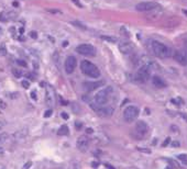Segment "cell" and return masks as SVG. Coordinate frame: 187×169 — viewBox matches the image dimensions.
<instances>
[{
  "instance_id": "1",
  "label": "cell",
  "mask_w": 187,
  "mask_h": 169,
  "mask_svg": "<svg viewBox=\"0 0 187 169\" xmlns=\"http://www.w3.org/2000/svg\"><path fill=\"white\" fill-rule=\"evenodd\" d=\"M149 48L156 57L167 58L168 56H171V50L159 41H150Z\"/></svg>"
},
{
  "instance_id": "2",
  "label": "cell",
  "mask_w": 187,
  "mask_h": 169,
  "mask_svg": "<svg viewBox=\"0 0 187 169\" xmlns=\"http://www.w3.org/2000/svg\"><path fill=\"white\" fill-rule=\"evenodd\" d=\"M81 70L83 71L84 75H86L87 77L90 78H99L101 75L100 70L95 64H93L89 61H83L81 63Z\"/></svg>"
},
{
  "instance_id": "3",
  "label": "cell",
  "mask_w": 187,
  "mask_h": 169,
  "mask_svg": "<svg viewBox=\"0 0 187 169\" xmlns=\"http://www.w3.org/2000/svg\"><path fill=\"white\" fill-rule=\"evenodd\" d=\"M149 132V125L143 121H138L133 131V136L137 139H142Z\"/></svg>"
},
{
  "instance_id": "4",
  "label": "cell",
  "mask_w": 187,
  "mask_h": 169,
  "mask_svg": "<svg viewBox=\"0 0 187 169\" xmlns=\"http://www.w3.org/2000/svg\"><path fill=\"white\" fill-rule=\"evenodd\" d=\"M150 76H151V65L150 64H145L142 67H140L139 70L137 71L135 79L139 82H145V81L149 80Z\"/></svg>"
},
{
  "instance_id": "5",
  "label": "cell",
  "mask_w": 187,
  "mask_h": 169,
  "mask_svg": "<svg viewBox=\"0 0 187 169\" xmlns=\"http://www.w3.org/2000/svg\"><path fill=\"white\" fill-rule=\"evenodd\" d=\"M139 115V109L135 106H129L124 109L123 111V119L126 122H133Z\"/></svg>"
},
{
  "instance_id": "6",
  "label": "cell",
  "mask_w": 187,
  "mask_h": 169,
  "mask_svg": "<svg viewBox=\"0 0 187 169\" xmlns=\"http://www.w3.org/2000/svg\"><path fill=\"white\" fill-rule=\"evenodd\" d=\"M91 108L94 109V111L96 112L99 116L101 118H109L114 114V108L112 107H104V106H98V104H91Z\"/></svg>"
},
{
  "instance_id": "7",
  "label": "cell",
  "mask_w": 187,
  "mask_h": 169,
  "mask_svg": "<svg viewBox=\"0 0 187 169\" xmlns=\"http://www.w3.org/2000/svg\"><path fill=\"white\" fill-rule=\"evenodd\" d=\"M111 91H112V89L110 88V87L107 88V89H104V90L99 91L98 94L94 97L95 103L98 104V106H104L105 103H107V101H108V98H109V95H110Z\"/></svg>"
},
{
  "instance_id": "8",
  "label": "cell",
  "mask_w": 187,
  "mask_h": 169,
  "mask_svg": "<svg viewBox=\"0 0 187 169\" xmlns=\"http://www.w3.org/2000/svg\"><path fill=\"white\" fill-rule=\"evenodd\" d=\"M76 50L81 55L87 56V57H94L96 55V48L90 44H81L76 47Z\"/></svg>"
},
{
  "instance_id": "9",
  "label": "cell",
  "mask_w": 187,
  "mask_h": 169,
  "mask_svg": "<svg viewBox=\"0 0 187 169\" xmlns=\"http://www.w3.org/2000/svg\"><path fill=\"white\" fill-rule=\"evenodd\" d=\"M135 9L138 11H142V12H145V11H153L160 9V5L156 2H152V1H148V2H140L135 6Z\"/></svg>"
},
{
  "instance_id": "10",
  "label": "cell",
  "mask_w": 187,
  "mask_h": 169,
  "mask_svg": "<svg viewBox=\"0 0 187 169\" xmlns=\"http://www.w3.org/2000/svg\"><path fill=\"white\" fill-rule=\"evenodd\" d=\"M45 101L48 107L54 106V103H55V91H54V88L51 85H46Z\"/></svg>"
},
{
  "instance_id": "11",
  "label": "cell",
  "mask_w": 187,
  "mask_h": 169,
  "mask_svg": "<svg viewBox=\"0 0 187 169\" xmlns=\"http://www.w3.org/2000/svg\"><path fill=\"white\" fill-rule=\"evenodd\" d=\"M76 66H77V59H76L74 56H69V57L65 59V71L67 74H72L75 70Z\"/></svg>"
},
{
  "instance_id": "12",
  "label": "cell",
  "mask_w": 187,
  "mask_h": 169,
  "mask_svg": "<svg viewBox=\"0 0 187 169\" xmlns=\"http://www.w3.org/2000/svg\"><path fill=\"white\" fill-rule=\"evenodd\" d=\"M174 58L176 59L177 63H180L181 65H187V52L186 50H177L174 52Z\"/></svg>"
},
{
  "instance_id": "13",
  "label": "cell",
  "mask_w": 187,
  "mask_h": 169,
  "mask_svg": "<svg viewBox=\"0 0 187 169\" xmlns=\"http://www.w3.org/2000/svg\"><path fill=\"white\" fill-rule=\"evenodd\" d=\"M76 146H77V149L81 151H86L89 147V139L87 136H81L78 137L77 142H76Z\"/></svg>"
},
{
  "instance_id": "14",
  "label": "cell",
  "mask_w": 187,
  "mask_h": 169,
  "mask_svg": "<svg viewBox=\"0 0 187 169\" xmlns=\"http://www.w3.org/2000/svg\"><path fill=\"white\" fill-rule=\"evenodd\" d=\"M102 85H104V81H86V82L83 83V88L88 92H90V91L98 89Z\"/></svg>"
},
{
  "instance_id": "15",
  "label": "cell",
  "mask_w": 187,
  "mask_h": 169,
  "mask_svg": "<svg viewBox=\"0 0 187 169\" xmlns=\"http://www.w3.org/2000/svg\"><path fill=\"white\" fill-rule=\"evenodd\" d=\"M119 50H121V53L123 54H130L133 50V45L130 42H120L119 43Z\"/></svg>"
},
{
  "instance_id": "16",
  "label": "cell",
  "mask_w": 187,
  "mask_h": 169,
  "mask_svg": "<svg viewBox=\"0 0 187 169\" xmlns=\"http://www.w3.org/2000/svg\"><path fill=\"white\" fill-rule=\"evenodd\" d=\"M152 82H153V85H154L155 87H157V88H164V87L166 86L165 81L163 80L161 77H159V76H154V77L152 78Z\"/></svg>"
},
{
  "instance_id": "17",
  "label": "cell",
  "mask_w": 187,
  "mask_h": 169,
  "mask_svg": "<svg viewBox=\"0 0 187 169\" xmlns=\"http://www.w3.org/2000/svg\"><path fill=\"white\" fill-rule=\"evenodd\" d=\"M27 135H28V130H27V129H22V130H20V131L15 132L13 136H15V139H24Z\"/></svg>"
},
{
  "instance_id": "18",
  "label": "cell",
  "mask_w": 187,
  "mask_h": 169,
  "mask_svg": "<svg viewBox=\"0 0 187 169\" xmlns=\"http://www.w3.org/2000/svg\"><path fill=\"white\" fill-rule=\"evenodd\" d=\"M69 130L67 127V125H63L60 127V130L57 131V134L60 136H65V135H69Z\"/></svg>"
},
{
  "instance_id": "19",
  "label": "cell",
  "mask_w": 187,
  "mask_h": 169,
  "mask_svg": "<svg viewBox=\"0 0 187 169\" xmlns=\"http://www.w3.org/2000/svg\"><path fill=\"white\" fill-rule=\"evenodd\" d=\"M101 38L104 41H107V42H110V43H116L117 38H114V36H106V35H101Z\"/></svg>"
},
{
  "instance_id": "20",
  "label": "cell",
  "mask_w": 187,
  "mask_h": 169,
  "mask_svg": "<svg viewBox=\"0 0 187 169\" xmlns=\"http://www.w3.org/2000/svg\"><path fill=\"white\" fill-rule=\"evenodd\" d=\"M12 74L15 75V77H17V78H20V77H22V71H21L19 68H13L12 69Z\"/></svg>"
},
{
  "instance_id": "21",
  "label": "cell",
  "mask_w": 187,
  "mask_h": 169,
  "mask_svg": "<svg viewBox=\"0 0 187 169\" xmlns=\"http://www.w3.org/2000/svg\"><path fill=\"white\" fill-rule=\"evenodd\" d=\"M7 139H8V134L7 133H1V134H0V144L5 143V142L7 141Z\"/></svg>"
},
{
  "instance_id": "22",
  "label": "cell",
  "mask_w": 187,
  "mask_h": 169,
  "mask_svg": "<svg viewBox=\"0 0 187 169\" xmlns=\"http://www.w3.org/2000/svg\"><path fill=\"white\" fill-rule=\"evenodd\" d=\"M7 54V48L5 47V45L0 46V56H5Z\"/></svg>"
},
{
  "instance_id": "23",
  "label": "cell",
  "mask_w": 187,
  "mask_h": 169,
  "mask_svg": "<svg viewBox=\"0 0 187 169\" xmlns=\"http://www.w3.org/2000/svg\"><path fill=\"white\" fill-rule=\"evenodd\" d=\"M73 24H74V25H76V26H78V28H81V29H83V30H86V26H85V25H83V24H81V23L77 22V21H74Z\"/></svg>"
},
{
  "instance_id": "24",
  "label": "cell",
  "mask_w": 187,
  "mask_h": 169,
  "mask_svg": "<svg viewBox=\"0 0 187 169\" xmlns=\"http://www.w3.org/2000/svg\"><path fill=\"white\" fill-rule=\"evenodd\" d=\"M17 63H18V65L22 66V67H27V66H28V64L25 63L24 61H22V59H18V61H17Z\"/></svg>"
},
{
  "instance_id": "25",
  "label": "cell",
  "mask_w": 187,
  "mask_h": 169,
  "mask_svg": "<svg viewBox=\"0 0 187 169\" xmlns=\"http://www.w3.org/2000/svg\"><path fill=\"white\" fill-rule=\"evenodd\" d=\"M6 108H7V104H6V102L0 99V110H5Z\"/></svg>"
},
{
  "instance_id": "26",
  "label": "cell",
  "mask_w": 187,
  "mask_h": 169,
  "mask_svg": "<svg viewBox=\"0 0 187 169\" xmlns=\"http://www.w3.org/2000/svg\"><path fill=\"white\" fill-rule=\"evenodd\" d=\"M22 86H23V88L28 89L29 87H30V82H29L28 80H22Z\"/></svg>"
},
{
  "instance_id": "27",
  "label": "cell",
  "mask_w": 187,
  "mask_h": 169,
  "mask_svg": "<svg viewBox=\"0 0 187 169\" xmlns=\"http://www.w3.org/2000/svg\"><path fill=\"white\" fill-rule=\"evenodd\" d=\"M30 36L32 38H34V40H35V38H38V33H36L35 31H31V32H30Z\"/></svg>"
},
{
  "instance_id": "28",
  "label": "cell",
  "mask_w": 187,
  "mask_h": 169,
  "mask_svg": "<svg viewBox=\"0 0 187 169\" xmlns=\"http://www.w3.org/2000/svg\"><path fill=\"white\" fill-rule=\"evenodd\" d=\"M51 115H52V110H48V111H45V113H44V118H50Z\"/></svg>"
},
{
  "instance_id": "29",
  "label": "cell",
  "mask_w": 187,
  "mask_h": 169,
  "mask_svg": "<svg viewBox=\"0 0 187 169\" xmlns=\"http://www.w3.org/2000/svg\"><path fill=\"white\" fill-rule=\"evenodd\" d=\"M31 166H32V163H31V162H28V163H27V164L24 165V166L22 167V169H29Z\"/></svg>"
},
{
  "instance_id": "30",
  "label": "cell",
  "mask_w": 187,
  "mask_h": 169,
  "mask_svg": "<svg viewBox=\"0 0 187 169\" xmlns=\"http://www.w3.org/2000/svg\"><path fill=\"white\" fill-rule=\"evenodd\" d=\"M31 98H32L33 100H36V99H38V96H36L35 91H32V92H31Z\"/></svg>"
},
{
  "instance_id": "31",
  "label": "cell",
  "mask_w": 187,
  "mask_h": 169,
  "mask_svg": "<svg viewBox=\"0 0 187 169\" xmlns=\"http://www.w3.org/2000/svg\"><path fill=\"white\" fill-rule=\"evenodd\" d=\"M61 116L63 118L64 120H69V114L65 113V112H62V113H61Z\"/></svg>"
},
{
  "instance_id": "32",
  "label": "cell",
  "mask_w": 187,
  "mask_h": 169,
  "mask_svg": "<svg viewBox=\"0 0 187 169\" xmlns=\"http://www.w3.org/2000/svg\"><path fill=\"white\" fill-rule=\"evenodd\" d=\"M72 169H81V168H79L78 163H74V164L72 165Z\"/></svg>"
},
{
  "instance_id": "33",
  "label": "cell",
  "mask_w": 187,
  "mask_h": 169,
  "mask_svg": "<svg viewBox=\"0 0 187 169\" xmlns=\"http://www.w3.org/2000/svg\"><path fill=\"white\" fill-rule=\"evenodd\" d=\"M48 11L51 13H61V11L60 10H52V9H48Z\"/></svg>"
},
{
  "instance_id": "34",
  "label": "cell",
  "mask_w": 187,
  "mask_h": 169,
  "mask_svg": "<svg viewBox=\"0 0 187 169\" xmlns=\"http://www.w3.org/2000/svg\"><path fill=\"white\" fill-rule=\"evenodd\" d=\"M81 126H83V124L79 123V122H76V127H77V130H81Z\"/></svg>"
},
{
  "instance_id": "35",
  "label": "cell",
  "mask_w": 187,
  "mask_h": 169,
  "mask_svg": "<svg viewBox=\"0 0 187 169\" xmlns=\"http://www.w3.org/2000/svg\"><path fill=\"white\" fill-rule=\"evenodd\" d=\"M172 145H174L175 147H178V146H180V143H178V142H174Z\"/></svg>"
},
{
  "instance_id": "36",
  "label": "cell",
  "mask_w": 187,
  "mask_h": 169,
  "mask_svg": "<svg viewBox=\"0 0 187 169\" xmlns=\"http://www.w3.org/2000/svg\"><path fill=\"white\" fill-rule=\"evenodd\" d=\"M86 132H87V133L89 134V133H93L94 131H93V129H87V131H86Z\"/></svg>"
},
{
  "instance_id": "37",
  "label": "cell",
  "mask_w": 187,
  "mask_h": 169,
  "mask_svg": "<svg viewBox=\"0 0 187 169\" xmlns=\"http://www.w3.org/2000/svg\"><path fill=\"white\" fill-rule=\"evenodd\" d=\"M3 125H5V124H3V123H2V122H0V131H1V130H2Z\"/></svg>"
},
{
  "instance_id": "38",
  "label": "cell",
  "mask_w": 187,
  "mask_h": 169,
  "mask_svg": "<svg viewBox=\"0 0 187 169\" xmlns=\"http://www.w3.org/2000/svg\"><path fill=\"white\" fill-rule=\"evenodd\" d=\"M97 166H99V163H96V162H95V163L93 164V167H97Z\"/></svg>"
},
{
  "instance_id": "39",
  "label": "cell",
  "mask_w": 187,
  "mask_h": 169,
  "mask_svg": "<svg viewBox=\"0 0 187 169\" xmlns=\"http://www.w3.org/2000/svg\"><path fill=\"white\" fill-rule=\"evenodd\" d=\"M13 6H15V7H18V6H19V3L17 2V1H15V2H13Z\"/></svg>"
},
{
  "instance_id": "40",
  "label": "cell",
  "mask_w": 187,
  "mask_h": 169,
  "mask_svg": "<svg viewBox=\"0 0 187 169\" xmlns=\"http://www.w3.org/2000/svg\"><path fill=\"white\" fill-rule=\"evenodd\" d=\"M23 31H24V30H23V28H21L20 30H19V32H20V34H22V33H23Z\"/></svg>"
},
{
  "instance_id": "41",
  "label": "cell",
  "mask_w": 187,
  "mask_h": 169,
  "mask_svg": "<svg viewBox=\"0 0 187 169\" xmlns=\"http://www.w3.org/2000/svg\"><path fill=\"white\" fill-rule=\"evenodd\" d=\"M67 44H69V43H67V41H65V42H64V44H63V46H67Z\"/></svg>"
},
{
  "instance_id": "42",
  "label": "cell",
  "mask_w": 187,
  "mask_h": 169,
  "mask_svg": "<svg viewBox=\"0 0 187 169\" xmlns=\"http://www.w3.org/2000/svg\"><path fill=\"white\" fill-rule=\"evenodd\" d=\"M185 47H186V52H187V41H186V43H185Z\"/></svg>"
},
{
  "instance_id": "43",
  "label": "cell",
  "mask_w": 187,
  "mask_h": 169,
  "mask_svg": "<svg viewBox=\"0 0 187 169\" xmlns=\"http://www.w3.org/2000/svg\"><path fill=\"white\" fill-rule=\"evenodd\" d=\"M1 33H2V29H0V34H1Z\"/></svg>"
},
{
  "instance_id": "44",
  "label": "cell",
  "mask_w": 187,
  "mask_h": 169,
  "mask_svg": "<svg viewBox=\"0 0 187 169\" xmlns=\"http://www.w3.org/2000/svg\"><path fill=\"white\" fill-rule=\"evenodd\" d=\"M1 154H2V151H1V149H0V155H1Z\"/></svg>"
}]
</instances>
